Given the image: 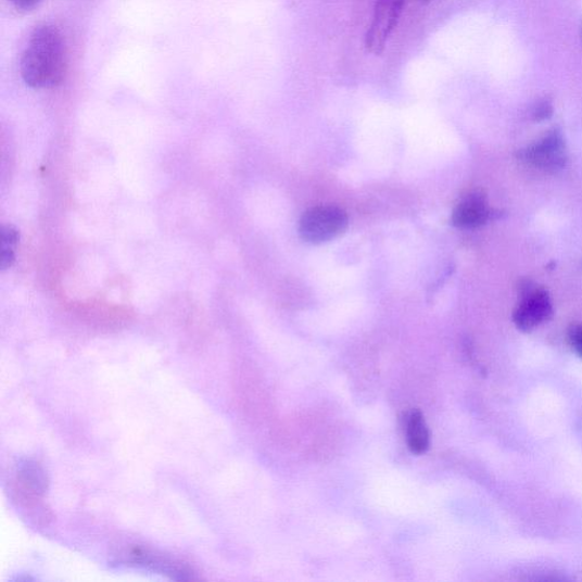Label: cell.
Masks as SVG:
<instances>
[{"mask_svg": "<svg viewBox=\"0 0 582 582\" xmlns=\"http://www.w3.org/2000/svg\"><path fill=\"white\" fill-rule=\"evenodd\" d=\"M568 339L572 350L582 358V326H571L568 331Z\"/></svg>", "mask_w": 582, "mask_h": 582, "instance_id": "30bf717a", "label": "cell"}, {"mask_svg": "<svg viewBox=\"0 0 582 582\" xmlns=\"http://www.w3.org/2000/svg\"><path fill=\"white\" fill-rule=\"evenodd\" d=\"M21 75L36 89L54 88L65 76V48L60 31L42 26L33 34L21 60Z\"/></svg>", "mask_w": 582, "mask_h": 582, "instance_id": "6da1fadb", "label": "cell"}, {"mask_svg": "<svg viewBox=\"0 0 582 582\" xmlns=\"http://www.w3.org/2000/svg\"><path fill=\"white\" fill-rule=\"evenodd\" d=\"M495 216L486 193L475 190L460 201L453 211L452 223L457 228L475 229L486 225Z\"/></svg>", "mask_w": 582, "mask_h": 582, "instance_id": "8992f818", "label": "cell"}, {"mask_svg": "<svg viewBox=\"0 0 582 582\" xmlns=\"http://www.w3.org/2000/svg\"><path fill=\"white\" fill-rule=\"evenodd\" d=\"M404 4L405 0H377L366 41L371 53H382L387 39L397 26Z\"/></svg>", "mask_w": 582, "mask_h": 582, "instance_id": "5b68a950", "label": "cell"}, {"mask_svg": "<svg viewBox=\"0 0 582 582\" xmlns=\"http://www.w3.org/2000/svg\"><path fill=\"white\" fill-rule=\"evenodd\" d=\"M552 115L553 105L549 101H543L532 112V117L536 123H542V121L548 119Z\"/></svg>", "mask_w": 582, "mask_h": 582, "instance_id": "8fae6325", "label": "cell"}, {"mask_svg": "<svg viewBox=\"0 0 582 582\" xmlns=\"http://www.w3.org/2000/svg\"><path fill=\"white\" fill-rule=\"evenodd\" d=\"M129 564L148 567L155 571H162L169 574H179L184 578L185 570L178 565L164 559L161 555H156L146 549L135 548L129 555Z\"/></svg>", "mask_w": 582, "mask_h": 582, "instance_id": "ba28073f", "label": "cell"}, {"mask_svg": "<svg viewBox=\"0 0 582 582\" xmlns=\"http://www.w3.org/2000/svg\"><path fill=\"white\" fill-rule=\"evenodd\" d=\"M10 2L20 11H31L37 8L42 0H10Z\"/></svg>", "mask_w": 582, "mask_h": 582, "instance_id": "7c38bea8", "label": "cell"}, {"mask_svg": "<svg viewBox=\"0 0 582 582\" xmlns=\"http://www.w3.org/2000/svg\"><path fill=\"white\" fill-rule=\"evenodd\" d=\"M519 298L514 322L520 331L531 332L553 318V304L546 289L523 280L519 283Z\"/></svg>", "mask_w": 582, "mask_h": 582, "instance_id": "7a4b0ae2", "label": "cell"}, {"mask_svg": "<svg viewBox=\"0 0 582 582\" xmlns=\"http://www.w3.org/2000/svg\"><path fill=\"white\" fill-rule=\"evenodd\" d=\"M349 226L347 214L336 206H317L304 213L301 237L311 244H322L341 236Z\"/></svg>", "mask_w": 582, "mask_h": 582, "instance_id": "3957f363", "label": "cell"}, {"mask_svg": "<svg viewBox=\"0 0 582 582\" xmlns=\"http://www.w3.org/2000/svg\"><path fill=\"white\" fill-rule=\"evenodd\" d=\"M20 233L13 227L2 229V249H0V266L5 270L10 268L15 258V249Z\"/></svg>", "mask_w": 582, "mask_h": 582, "instance_id": "9c48e42d", "label": "cell"}, {"mask_svg": "<svg viewBox=\"0 0 582 582\" xmlns=\"http://www.w3.org/2000/svg\"><path fill=\"white\" fill-rule=\"evenodd\" d=\"M406 427L409 450L416 454L425 453L429 447V431L421 412H412Z\"/></svg>", "mask_w": 582, "mask_h": 582, "instance_id": "52a82bcc", "label": "cell"}, {"mask_svg": "<svg viewBox=\"0 0 582 582\" xmlns=\"http://www.w3.org/2000/svg\"><path fill=\"white\" fill-rule=\"evenodd\" d=\"M421 2H422V3H428V2H429V0H421Z\"/></svg>", "mask_w": 582, "mask_h": 582, "instance_id": "4fadbf2b", "label": "cell"}, {"mask_svg": "<svg viewBox=\"0 0 582 582\" xmlns=\"http://www.w3.org/2000/svg\"><path fill=\"white\" fill-rule=\"evenodd\" d=\"M517 157L524 164L546 173L560 172L568 162L565 138L559 129H553L541 140L520 150Z\"/></svg>", "mask_w": 582, "mask_h": 582, "instance_id": "277c9868", "label": "cell"}, {"mask_svg": "<svg viewBox=\"0 0 582 582\" xmlns=\"http://www.w3.org/2000/svg\"><path fill=\"white\" fill-rule=\"evenodd\" d=\"M581 39H582V26H581Z\"/></svg>", "mask_w": 582, "mask_h": 582, "instance_id": "5bb4252c", "label": "cell"}]
</instances>
